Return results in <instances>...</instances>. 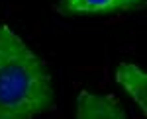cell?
I'll return each mask as SVG.
<instances>
[{
  "mask_svg": "<svg viewBox=\"0 0 147 119\" xmlns=\"http://www.w3.org/2000/svg\"><path fill=\"white\" fill-rule=\"evenodd\" d=\"M53 106L43 59L8 25H0V119H32Z\"/></svg>",
  "mask_w": 147,
  "mask_h": 119,
  "instance_id": "6da1fadb",
  "label": "cell"
},
{
  "mask_svg": "<svg viewBox=\"0 0 147 119\" xmlns=\"http://www.w3.org/2000/svg\"><path fill=\"white\" fill-rule=\"evenodd\" d=\"M145 0H59L57 12L63 16H108L116 12L134 10Z\"/></svg>",
  "mask_w": 147,
  "mask_h": 119,
  "instance_id": "7a4b0ae2",
  "label": "cell"
},
{
  "mask_svg": "<svg viewBox=\"0 0 147 119\" xmlns=\"http://www.w3.org/2000/svg\"><path fill=\"white\" fill-rule=\"evenodd\" d=\"M77 117L79 119H125V109L120 100L110 94H92L80 90L77 98Z\"/></svg>",
  "mask_w": 147,
  "mask_h": 119,
  "instance_id": "3957f363",
  "label": "cell"
},
{
  "mask_svg": "<svg viewBox=\"0 0 147 119\" xmlns=\"http://www.w3.org/2000/svg\"><path fill=\"white\" fill-rule=\"evenodd\" d=\"M116 82L125 90V94L134 98L141 108L143 115H147V74L134 63H122L116 68Z\"/></svg>",
  "mask_w": 147,
  "mask_h": 119,
  "instance_id": "277c9868",
  "label": "cell"
}]
</instances>
